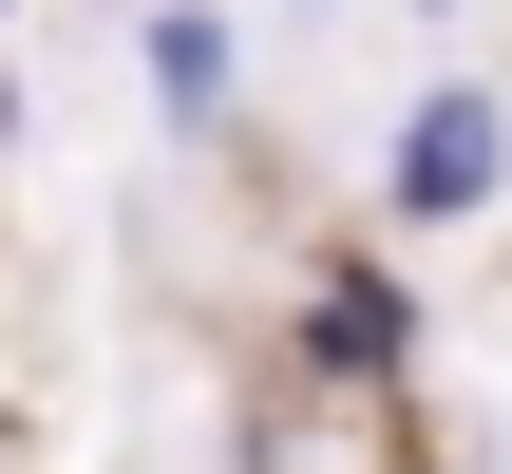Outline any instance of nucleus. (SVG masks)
<instances>
[{
	"label": "nucleus",
	"instance_id": "f257e3e1",
	"mask_svg": "<svg viewBox=\"0 0 512 474\" xmlns=\"http://www.w3.org/2000/svg\"><path fill=\"white\" fill-rule=\"evenodd\" d=\"M494 190H512V95L437 76V95L399 114V152H380V209H399V228H475Z\"/></svg>",
	"mask_w": 512,
	"mask_h": 474
},
{
	"label": "nucleus",
	"instance_id": "f03ea898",
	"mask_svg": "<svg viewBox=\"0 0 512 474\" xmlns=\"http://www.w3.org/2000/svg\"><path fill=\"white\" fill-rule=\"evenodd\" d=\"M133 76H152V114H171V133H209V114H228V76H247V38H228L209 0H152V19H133Z\"/></svg>",
	"mask_w": 512,
	"mask_h": 474
},
{
	"label": "nucleus",
	"instance_id": "7ed1b4c3",
	"mask_svg": "<svg viewBox=\"0 0 512 474\" xmlns=\"http://www.w3.org/2000/svg\"><path fill=\"white\" fill-rule=\"evenodd\" d=\"M304 342H323V361H342V380H380V361H399V342H418V304H399V285H380V266H361V285H323V323H304Z\"/></svg>",
	"mask_w": 512,
	"mask_h": 474
},
{
	"label": "nucleus",
	"instance_id": "20e7f679",
	"mask_svg": "<svg viewBox=\"0 0 512 474\" xmlns=\"http://www.w3.org/2000/svg\"><path fill=\"white\" fill-rule=\"evenodd\" d=\"M418 19H456V0H418Z\"/></svg>",
	"mask_w": 512,
	"mask_h": 474
},
{
	"label": "nucleus",
	"instance_id": "39448f33",
	"mask_svg": "<svg viewBox=\"0 0 512 474\" xmlns=\"http://www.w3.org/2000/svg\"><path fill=\"white\" fill-rule=\"evenodd\" d=\"M0 19H19V0H0Z\"/></svg>",
	"mask_w": 512,
	"mask_h": 474
}]
</instances>
